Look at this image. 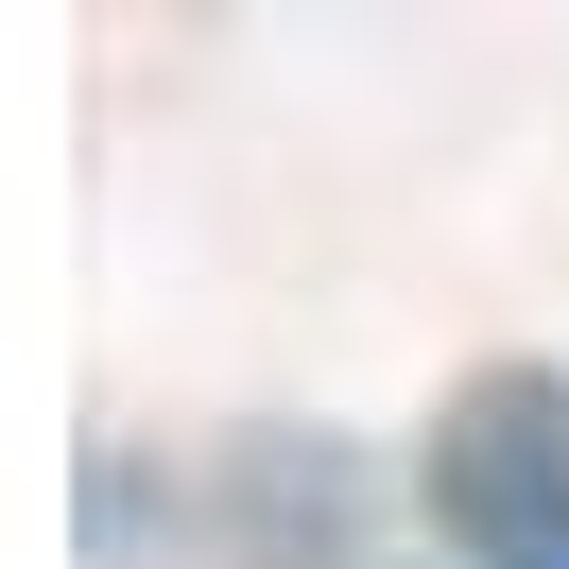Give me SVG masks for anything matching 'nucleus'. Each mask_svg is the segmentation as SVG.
Segmentation results:
<instances>
[{"label": "nucleus", "mask_w": 569, "mask_h": 569, "mask_svg": "<svg viewBox=\"0 0 569 569\" xmlns=\"http://www.w3.org/2000/svg\"><path fill=\"white\" fill-rule=\"evenodd\" d=\"M415 483H431V535H449L466 569H569V362H483V380H449Z\"/></svg>", "instance_id": "f257e3e1"}]
</instances>
